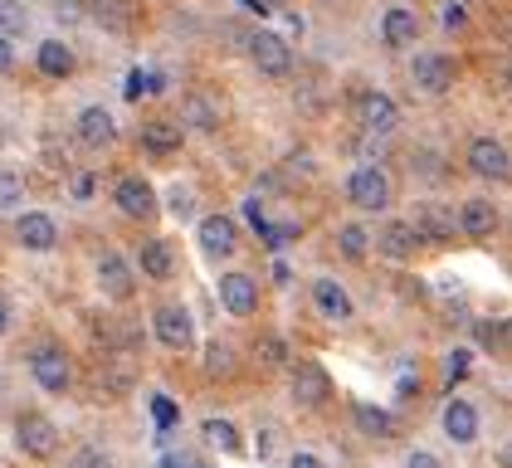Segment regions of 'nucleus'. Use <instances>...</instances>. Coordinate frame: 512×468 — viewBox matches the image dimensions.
Listing matches in <instances>:
<instances>
[{
	"mask_svg": "<svg viewBox=\"0 0 512 468\" xmlns=\"http://www.w3.org/2000/svg\"><path fill=\"white\" fill-rule=\"evenodd\" d=\"M391 195H395V186L381 166H356L352 181H347V200H352L356 210H386Z\"/></svg>",
	"mask_w": 512,
	"mask_h": 468,
	"instance_id": "nucleus-1",
	"label": "nucleus"
},
{
	"mask_svg": "<svg viewBox=\"0 0 512 468\" xmlns=\"http://www.w3.org/2000/svg\"><path fill=\"white\" fill-rule=\"evenodd\" d=\"M249 59H254L259 74H269V78H288V69H293V49L274 30H254L249 35Z\"/></svg>",
	"mask_w": 512,
	"mask_h": 468,
	"instance_id": "nucleus-2",
	"label": "nucleus"
},
{
	"mask_svg": "<svg viewBox=\"0 0 512 468\" xmlns=\"http://www.w3.org/2000/svg\"><path fill=\"white\" fill-rule=\"evenodd\" d=\"M30 376L40 381V390L59 395V390H69V376H74V366H69L64 347H54V342H40V347L30 351Z\"/></svg>",
	"mask_w": 512,
	"mask_h": 468,
	"instance_id": "nucleus-3",
	"label": "nucleus"
},
{
	"mask_svg": "<svg viewBox=\"0 0 512 468\" xmlns=\"http://www.w3.org/2000/svg\"><path fill=\"white\" fill-rule=\"evenodd\" d=\"M157 342L171 351H191L196 347V322H191V312L181 308V303H166V308H157Z\"/></svg>",
	"mask_w": 512,
	"mask_h": 468,
	"instance_id": "nucleus-4",
	"label": "nucleus"
},
{
	"mask_svg": "<svg viewBox=\"0 0 512 468\" xmlns=\"http://www.w3.org/2000/svg\"><path fill=\"white\" fill-rule=\"evenodd\" d=\"M15 439H20V449L30 459H54L59 454V429H54V420H44V415H25L20 429H15Z\"/></svg>",
	"mask_w": 512,
	"mask_h": 468,
	"instance_id": "nucleus-5",
	"label": "nucleus"
},
{
	"mask_svg": "<svg viewBox=\"0 0 512 468\" xmlns=\"http://www.w3.org/2000/svg\"><path fill=\"white\" fill-rule=\"evenodd\" d=\"M410 83L420 88V93H449V83H454V64L444 59V54H415V64H410Z\"/></svg>",
	"mask_w": 512,
	"mask_h": 468,
	"instance_id": "nucleus-6",
	"label": "nucleus"
},
{
	"mask_svg": "<svg viewBox=\"0 0 512 468\" xmlns=\"http://www.w3.org/2000/svg\"><path fill=\"white\" fill-rule=\"evenodd\" d=\"M196 234H200V249H205L210 259H230L239 249V234H235V220H230V215H205L196 225Z\"/></svg>",
	"mask_w": 512,
	"mask_h": 468,
	"instance_id": "nucleus-7",
	"label": "nucleus"
},
{
	"mask_svg": "<svg viewBox=\"0 0 512 468\" xmlns=\"http://www.w3.org/2000/svg\"><path fill=\"white\" fill-rule=\"evenodd\" d=\"M469 166L483 176V181H508V171H512L508 147H503L498 137H478L469 147Z\"/></svg>",
	"mask_w": 512,
	"mask_h": 468,
	"instance_id": "nucleus-8",
	"label": "nucleus"
},
{
	"mask_svg": "<svg viewBox=\"0 0 512 468\" xmlns=\"http://www.w3.org/2000/svg\"><path fill=\"white\" fill-rule=\"evenodd\" d=\"M220 303H225L230 317H249V312L259 308V283L249 273H225L220 278Z\"/></svg>",
	"mask_w": 512,
	"mask_h": 468,
	"instance_id": "nucleus-9",
	"label": "nucleus"
},
{
	"mask_svg": "<svg viewBox=\"0 0 512 468\" xmlns=\"http://www.w3.org/2000/svg\"><path fill=\"white\" fill-rule=\"evenodd\" d=\"M118 205H122V215H132V220H152L157 215V191L142 181V176H122L118 181Z\"/></svg>",
	"mask_w": 512,
	"mask_h": 468,
	"instance_id": "nucleus-10",
	"label": "nucleus"
},
{
	"mask_svg": "<svg viewBox=\"0 0 512 468\" xmlns=\"http://www.w3.org/2000/svg\"><path fill=\"white\" fill-rule=\"evenodd\" d=\"M327 390H332V381H327V371H322V366L308 361V366H298V371H293V405H298V410H317V405L327 400Z\"/></svg>",
	"mask_w": 512,
	"mask_h": 468,
	"instance_id": "nucleus-11",
	"label": "nucleus"
},
{
	"mask_svg": "<svg viewBox=\"0 0 512 468\" xmlns=\"http://www.w3.org/2000/svg\"><path fill=\"white\" fill-rule=\"evenodd\" d=\"M98 288L108 293V298H132V269H127V259L113 254V249H103L98 254Z\"/></svg>",
	"mask_w": 512,
	"mask_h": 468,
	"instance_id": "nucleus-12",
	"label": "nucleus"
},
{
	"mask_svg": "<svg viewBox=\"0 0 512 468\" xmlns=\"http://www.w3.org/2000/svg\"><path fill=\"white\" fill-rule=\"evenodd\" d=\"M410 230H415V239H449L454 234V210H444V205H415V215L405 220Z\"/></svg>",
	"mask_w": 512,
	"mask_h": 468,
	"instance_id": "nucleus-13",
	"label": "nucleus"
},
{
	"mask_svg": "<svg viewBox=\"0 0 512 468\" xmlns=\"http://www.w3.org/2000/svg\"><path fill=\"white\" fill-rule=\"evenodd\" d=\"M15 239L25 244V249H54V239H59V230H54V220L44 215V210H25L20 220H15Z\"/></svg>",
	"mask_w": 512,
	"mask_h": 468,
	"instance_id": "nucleus-14",
	"label": "nucleus"
},
{
	"mask_svg": "<svg viewBox=\"0 0 512 468\" xmlns=\"http://www.w3.org/2000/svg\"><path fill=\"white\" fill-rule=\"evenodd\" d=\"M381 35L391 49H410L415 39H420V15L415 10H405V5H391L386 10V20H381Z\"/></svg>",
	"mask_w": 512,
	"mask_h": 468,
	"instance_id": "nucleus-15",
	"label": "nucleus"
},
{
	"mask_svg": "<svg viewBox=\"0 0 512 468\" xmlns=\"http://www.w3.org/2000/svg\"><path fill=\"white\" fill-rule=\"evenodd\" d=\"M313 303H317V312H322L327 322H347V317H352V298H347V288H342L337 278H317L313 283Z\"/></svg>",
	"mask_w": 512,
	"mask_h": 468,
	"instance_id": "nucleus-16",
	"label": "nucleus"
},
{
	"mask_svg": "<svg viewBox=\"0 0 512 468\" xmlns=\"http://www.w3.org/2000/svg\"><path fill=\"white\" fill-rule=\"evenodd\" d=\"M113 137H118V122L108 108H83L79 113V142L83 147H113Z\"/></svg>",
	"mask_w": 512,
	"mask_h": 468,
	"instance_id": "nucleus-17",
	"label": "nucleus"
},
{
	"mask_svg": "<svg viewBox=\"0 0 512 468\" xmlns=\"http://www.w3.org/2000/svg\"><path fill=\"white\" fill-rule=\"evenodd\" d=\"M415 230L405 225V220H391V225H381V234H376V249L386 254V259H395V264H405V259H415Z\"/></svg>",
	"mask_w": 512,
	"mask_h": 468,
	"instance_id": "nucleus-18",
	"label": "nucleus"
},
{
	"mask_svg": "<svg viewBox=\"0 0 512 468\" xmlns=\"http://www.w3.org/2000/svg\"><path fill=\"white\" fill-rule=\"evenodd\" d=\"M498 205L493 200H483V195H473V200H464V210H459V225H464V234H473V239H483V234L498 230Z\"/></svg>",
	"mask_w": 512,
	"mask_h": 468,
	"instance_id": "nucleus-19",
	"label": "nucleus"
},
{
	"mask_svg": "<svg viewBox=\"0 0 512 468\" xmlns=\"http://www.w3.org/2000/svg\"><path fill=\"white\" fill-rule=\"evenodd\" d=\"M361 127H366V132H376V137H386V132L400 127V108H395L386 93H371V98L361 103Z\"/></svg>",
	"mask_w": 512,
	"mask_h": 468,
	"instance_id": "nucleus-20",
	"label": "nucleus"
},
{
	"mask_svg": "<svg viewBox=\"0 0 512 468\" xmlns=\"http://www.w3.org/2000/svg\"><path fill=\"white\" fill-rule=\"evenodd\" d=\"M444 434L454 444H473L478 439V410H473L469 400H449L444 405Z\"/></svg>",
	"mask_w": 512,
	"mask_h": 468,
	"instance_id": "nucleus-21",
	"label": "nucleus"
},
{
	"mask_svg": "<svg viewBox=\"0 0 512 468\" xmlns=\"http://www.w3.org/2000/svg\"><path fill=\"white\" fill-rule=\"evenodd\" d=\"M137 264H142V273H147V278L166 283V278L176 273V249H171L166 239H147V244H142V254H137Z\"/></svg>",
	"mask_w": 512,
	"mask_h": 468,
	"instance_id": "nucleus-22",
	"label": "nucleus"
},
{
	"mask_svg": "<svg viewBox=\"0 0 512 468\" xmlns=\"http://www.w3.org/2000/svg\"><path fill=\"white\" fill-rule=\"evenodd\" d=\"M88 15H93L108 35H127V30H132V5H127V0H88Z\"/></svg>",
	"mask_w": 512,
	"mask_h": 468,
	"instance_id": "nucleus-23",
	"label": "nucleus"
},
{
	"mask_svg": "<svg viewBox=\"0 0 512 468\" xmlns=\"http://www.w3.org/2000/svg\"><path fill=\"white\" fill-rule=\"evenodd\" d=\"M181 122L196 127V132H215V127H220V103L205 98V93H191V98L181 103Z\"/></svg>",
	"mask_w": 512,
	"mask_h": 468,
	"instance_id": "nucleus-24",
	"label": "nucleus"
},
{
	"mask_svg": "<svg viewBox=\"0 0 512 468\" xmlns=\"http://www.w3.org/2000/svg\"><path fill=\"white\" fill-rule=\"evenodd\" d=\"M40 74H49V78L74 74V49H69L64 39H44L40 44Z\"/></svg>",
	"mask_w": 512,
	"mask_h": 468,
	"instance_id": "nucleus-25",
	"label": "nucleus"
},
{
	"mask_svg": "<svg viewBox=\"0 0 512 468\" xmlns=\"http://www.w3.org/2000/svg\"><path fill=\"white\" fill-rule=\"evenodd\" d=\"M142 147L157 156L176 152L181 147V122H142Z\"/></svg>",
	"mask_w": 512,
	"mask_h": 468,
	"instance_id": "nucleus-26",
	"label": "nucleus"
},
{
	"mask_svg": "<svg viewBox=\"0 0 512 468\" xmlns=\"http://www.w3.org/2000/svg\"><path fill=\"white\" fill-rule=\"evenodd\" d=\"M205 444L210 449H225V454H239L244 444H239V429L230 420H205Z\"/></svg>",
	"mask_w": 512,
	"mask_h": 468,
	"instance_id": "nucleus-27",
	"label": "nucleus"
},
{
	"mask_svg": "<svg viewBox=\"0 0 512 468\" xmlns=\"http://www.w3.org/2000/svg\"><path fill=\"white\" fill-rule=\"evenodd\" d=\"M30 30V15H25V5L20 0H0V35H25Z\"/></svg>",
	"mask_w": 512,
	"mask_h": 468,
	"instance_id": "nucleus-28",
	"label": "nucleus"
},
{
	"mask_svg": "<svg viewBox=\"0 0 512 468\" xmlns=\"http://www.w3.org/2000/svg\"><path fill=\"white\" fill-rule=\"evenodd\" d=\"M337 249H342L347 259H366V249H371V234L361 230V225H347V230L337 234Z\"/></svg>",
	"mask_w": 512,
	"mask_h": 468,
	"instance_id": "nucleus-29",
	"label": "nucleus"
},
{
	"mask_svg": "<svg viewBox=\"0 0 512 468\" xmlns=\"http://www.w3.org/2000/svg\"><path fill=\"white\" fill-rule=\"evenodd\" d=\"M205 366H210V376H230L235 371V347L230 342H215L210 356H205Z\"/></svg>",
	"mask_w": 512,
	"mask_h": 468,
	"instance_id": "nucleus-30",
	"label": "nucleus"
},
{
	"mask_svg": "<svg viewBox=\"0 0 512 468\" xmlns=\"http://www.w3.org/2000/svg\"><path fill=\"white\" fill-rule=\"evenodd\" d=\"M25 200V176L0 166V205H20Z\"/></svg>",
	"mask_w": 512,
	"mask_h": 468,
	"instance_id": "nucleus-31",
	"label": "nucleus"
},
{
	"mask_svg": "<svg viewBox=\"0 0 512 468\" xmlns=\"http://www.w3.org/2000/svg\"><path fill=\"white\" fill-rule=\"evenodd\" d=\"M356 420H361V429H366V434H391V415H386V410H371V405H361V410H356Z\"/></svg>",
	"mask_w": 512,
	"mask_h": 468,
	"instance_id": "nucleus-32",
	"label": "nucleus"
},
{
	"mask_svg": "<svg viewBox=\"0 0 512 468\" xmlns=\"http://www.w3.org/2000/svg\"><path fill=\"white\" fill-rule=\"evenodd\" d=\"M69 468H113V459H108V449H98V444H83L79 454L69 459Z\"/></svg>",
	"mask_w": 512,
	"mask_h": 468,
	"instance_id": "nucleus-33",
	"label": "nucleus"
},
{
	"mask_svg": "<svg viewBox=\"0 0 512 468\" xmlns=\"http://www.w3.org/2000/svg\"><path fill=\"white\" fill-rule=\"evenodd\" d=\"M152 415H157V425H161V429H171L176 420H181V415H176V405H171L166 395H157V400H152Z\"/></svg>",
	"mask_w": 512,
	"mask_h": 468,
	"instance_id": "nucleus-34",
	"label": "nucleus"
},
{
	"mask_svg": "<svg viewBox=\"0 0 512 468\" xmlns=\"http://www.w3.org/2000/svg\"><path fill=\"white\" fill-rule=\"evenodd\" d=\"M464 25H469V10H464L459 0H449V5H444V30H464Z\"/></svg>",
	"mask_w": 512,
	"mask_h": 468,
	"instance_id": "nucleus-35",
	"label": "nucleus"
},
{
	"mask_svg": "<svg viewBox=\"0 0 512 468\" xmlns=\"http://www.w3.org/2000/svg\"><path fill=\"white\" fill-rule=\"evenodd\" d=\"M49 5H54V15H59L64 25H74V20H83V5H79V0H49Z\"/></svg>",
	"mask_w": 512,
	"mask_h": 468,
	"instance_id": "nucleus-36",
	"label": "nucleus"
},
{
	"mask_svg": "<svg viewBox=\"0 0 512 468\" xmlns=\"http://www.w3.org/2000/svg\"><path fill=\"white\" fill-rule=\"evenodd\" d=\"M166 205H171V215H191V210H196V200H191V191H186V186H176Z\"/></svg>",
	"mask_w": 512,
	"mask_h": 468,
	"instance_id": "nucleus-37",
	"label": "nucleus"
},
{
	"mask_svg": "<svg viewBox=\"0 0 512 468\" xmlns=\"http://www.w3.org/2000/svg\"><path fill=\"white\" fill-rule=\"evenodd\" d=\"M259 361H264V366H278V361H283V342H278V337H264V347H259Z\"/></svg>",
	"mask_w": 512,
	"mask_h": 468,
	"instance_id": "nucleus-38",
	"label": "nucleus"
},
{
	"mask_svg": "<svg viewBox=\"0 0 512 468\" xmlns=\"http://www.w3.org/2000/svg\"><path fill=\"white\" fill-rule=\"evenodd\" d=\"M152 88H157V78H147V74L127 78V98H142V93H152Z\"/></svg>",
	"mask_w": 512,
	"mask_h": 468,
	"instance_id": "nucleus-39",
	"label": "nucleus"
},
{
	"mask_svg": "<svg viewBox=\"0 0 512 468\" xmlns=\"http://www.w3.org/2000/svg\"><path fill=\"white\" fill-rule=\"evenodd\" d=\"M405 468H439V459H434V454H425V449H420V454H410V459H405Z\"/></svg>",
	"mask_w": 512,
	"mask_h": 468,
	"instance_id": "nucleus-40",
	"label": "nucleus"
},
{
	"mask_svg": "<svg viewBox=\"0 0 512 468\" xmlns=\"http://www.w3.org/2000/svg\"><path fill=\"white\" fill-rule=\"evenodd\" d=\"M10 64H15V49H10V39L0 35V74H10Z\"/></svg>",
	"mask_w": 512,
	"mask_h": 468,
	"instance_id": "nucleus-41",
	"label": "nucleus"
},
{
	"mask_svg": "<svg viewBox=\"0 0 512 468\" xmlns=\"http://www.w3.org/2000/svg\"><path fill=\"white\" fill-rule=\"evenodd\" d=\"M464 371H469V356L454 351V356H449V376H464Z\"/></svg>",
	"mask_w": 512,
	"mask_h": 468,
	"instance_id": "nucleus-42",
	"label": "nucleus"
},
{
	"mask_svg": "<svg viewBox=\"0 0 512 468\" xmlns=\"http://www.w3.org/2000/svg\"><path fill=\"white\" fill-rule=\"evenodd\" d=\"M293 468H327L317 454H293Z\"/></svg>",
	"mask_w": 512,
	"mask_h": 468,
	"instance_id": "nucleus-43",
	"label": "nucleus"
},
{
	"mask_svg": "<svg viewBox=\"0 0 512 468\" xmlns=\"http://www.w3.org/2000/svg\"><path fill=\"white\" fill-rule=\"evenodd\" d=\"M74 195H79V200H88V195H93V176H79V186H74Z\"/></svg>",
	"mask_w": 512,
	"mask_h": 468,
	"instance_id": "nucleus-44",
	"label": "nucleus"
},
{
	"mask_svg": "<svg viewBox=\"0 0 512 468\" xmlns=\"http://www.w3.org/2000/svg\"><path fill=\"white\" fill-rule=\"evenodd\" d=\"M5 327H10V308H5V298H0V337H5Z\"/></svg>",
	"mask_w": 512,
	"mask_h": 468,
	"instance_id": "nucleus-45",
	"label": "nucleus"
}]
</instances>
